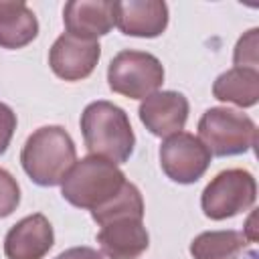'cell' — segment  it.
I'll return each mask as SVG.
<instances>
[{
	"label": "cell",
	"mask_w": 259,
	"mask_h": 259,
	"mask_svg": "<svg viewBox=\"0 0 259 259\" xmlns=\"http://www.w3.org/2000/svg\"><path fill=\"white\" fill-rule=\"evenodd\" d=\"M188 99L178 91H156L142 99L140 121L158 138H168L184 130L188 119Z\"/></svg>",
	"instance_id": "9"
},
{
	"label": "cell",
	"mask_w": 259,
	"mask_h": 259,
	"mask_svg": "<svg viewBox=\"0 0 259 259\" xmlns=\"http://www.w3.org/2000/svg\"><path fill=\"white\" fill-rule=\"evenodd\" d=\"M38 34V20L28 4L16 0H0V47L22 49L30 45Z\"/></svg>",
	"instance_id": "14"
},
{
	"label": "cell",
	"mask_w": 259,
	"mask_h": 259,
	"mask_svg": "<svg viewBox=\"0 0 259 259\" xmlns=\"http://www.w3.org/2000/svg\"><path fill=\"white\" fill-rule=\"evenodd\" d=\"M125 182V174L117 168V164L89 154L73 164L61 182V194L77 208L95 210L107 204Z\"/></svg>",
	"instance_id": "3"
},
{
	"label": "cell",
	"mask_w": 259,
	"mask_h": 259,
	"mask_svg": "<svg viewBox=\"0 0 259 259\" xmlns=\"http://www.w3.org/2000/svg\"><path fill=\"white\" fill-rule=\"evenodd\" d=\"M99 57L101 47L97 40L63 32L49 51V65L57 77L65 81H81L93 73Z\"/></svg>",
	"instance_id": "8"
},
{
	"label": "cell",
	"mask_w": 259,
	"mask_h": 259,
	"mask_svg": "<svg viewBox=\"0 0 259 259\" xmlns=\"http://www.w3.org/2000/svg\"><path fill=\"white\" fill-rule=\"evenodd\" d=\"M55 259H103V255L93 247H71L59 253Z\"/></svg>",
	"instance_id": "21"
},
{
	"label": "cell",
	"mask_w": 259,
	"mask_h": 259,
	"mask_svg": "<svg viewBox=\"0 0 259 259\" xmlns=\"http://www.w3.org/2000/svg\"><path fill=\"white\" fill-rule=\"evenodd\" d=\"M91 217H93V221L99 227L103 223L111 221V219H117V217H138V219H144V198H142V192L138 190L136 184L125 182L123 188L107 204L91 210Z\"/></svg>",
	"instance_id": "17"
},
{
	"label": "cell",
	"mask_w": 259,
	"mask_h": 259,
	"mask_svg": "<svg viewBox=\"0 0 259 259\" xmlns=\"http://www.w3.org/2000/svg\"><path fill=\"white\" fill-rule=\"evenodd\" d=\"M101 255L107 259H138L150 247V235L144 219L117 217L101 225L97 233Z\"/></svg>",
	"instance_id": "10"
},
{
	"label": "cell",
	"mask_w": 259,
	"mask_h": 259,
	"mask_svg": "<svg viewBox=\"0 0 259 259\" xmlns=\"http://www.w3.org/2000/svg\"><path fill=\"white\" fill-rule=\"evenodd\" d=\"M257 198V182L249 170L229 168L219 172L202 190V212L212 221H225L251 210Z\"/></svg>",
	"instance_id": "6"
},
{
	"label": "cell",
	"mask_w": 259,
	"mask_h": 259,
	"mask_svg": "<svg viewBox=\"0 0 259 259\" xmlns=\"http://www.w3.org/2000/svg\"><path fill=\"white\" fill-rule=\"evenodd\" d=\"M77 162V148L61 125H42L28 136L20 152L26 176L38 186H57Z\"/></svg>",
	"instance_id": "2"
},
{
	"label": "cell",
	"mask_w": 259,
	"mask_h": 259,
	"mask_svg": "<svg viewBox=\"0 0 259 259\" xmlns=\"http://www.w3.org/2000/svg\"><path fill=\"white\" fill-rule=\"evenodd\" d=\"M247 239L243 233L227 231H204L196 235L190 243L192 259H239L247 249Z\"/></svg>",
	"instance_id": "16"
},
{
	"label": "cell",
	"mask_w": 259,
	"mask_h": 259,
	"mask_svg": "<svg viewBox=\"0 0 259 259\" xmlns=\"http://www.w3.org/2000/svg\"><path fill=\"white\" fill-rule=\"evenodd\" d=\"M55 243L53 225L40 212L20 219L4 237L6 259H42Z\"/></svg>",
	"instance_id": "12"
},
{
	"label": "cell",
	"mask_w": 259,
	"mask_h": 259,
	"mask_svg": "<svg viewBox=\"0 0 259 259\" xmlns=\"http://www.w3.org/2000/svg\"><path fill=\"white\" fill-rule=\"evenodd\" d=\"M210 152L188 132L168 136L160 146L162 172L176 184H194L210 166Z\"/></svg>",
	"instance_id": "7"
},
{
	"label": "cell",
	"mask_w": 259,
	"mask_h": 259,
	"mask_svg": "<svg viewBox=\"0 0 259 259\" xmlns=\"http://www.w3.org/2000/svg\"><path fill=\"white\" fill-rule=\"evenodd\" d=\"M113 24L127 36L156 38L168 26V4L162 0L113 2Z\"/></svg>",
	"instance_id": "11"
},
{
	"label": "cell",
	"mask_w": 259,
	"mask_h": 259,
	"mask_svg": "<svg viewBox=\"0 0 259 259\" xmlns=\"http://www.w3.org/2000/svg\"><path fill=\"white\" fill-rule=\"evenodd\" d=\"M63 22L69 34L97 40L113 28L111 0H71L63 8Z\"/></svg>",
	"instance_id": "13"
},
{
	"label": "cell",
	"mask_w": 259,
	"mask_h": 259,
	"mask_svg": "<svg viewBox=\"0 0 259 259\" xmlns=\"http://www.w3.org/2000/svg\"><path fill=\"white\" fill-rule=\"evenodd\" d=\"M81 134L89 154L123 164L134 154L136 136L127 113L105 99L89 103L81 113Z\"/></svg>",
	"instance_id": "1"
},
{
	"label": "cell",
	"mask_w": 259,
	"mask_h": 259,
	"mask_svg": "<svg viewBox=\"0 0 259 259\" xmlns=\"http://www.w3.org/2000/svg\"><path fill=\"white\" fill-rule=\"evenodd\" d=\"M196 138L206 146L210 156H239L255 148L257 125L243 111L231 107H210L198 119Z\"/></svg>",
	"instance_id": "4"
},
{
	"label": "cell",
	"mask_w": 259,
	"mask_h": 259,
	"mask_svg": "<svg viewBox=\"0 0 259 259\" xmlns=\"http://www.w3.org/2000/svg\"><path fill=\"white\" fill-rule=\"evenodd\" d=\"M257 47H259V28H251L235 45V51H233L235 67L257 69V65H259V49Z\"/></svg>",
	"instance_id": "18"
},
{
	"label": "cell",
	"mask_w": 259,
	"mask_h": 259,
	"mask_svg": "<svg viewBox=\"0 0 259 259\" xmlns=\"http://www.w3.org/2000/svg\"><path fill=\"white\" fill-rule=\"evenodd\" d=\"M14 130H16V113L12 111L10 105L0 101V156L8 150Z\"/></svg>",
	"instance_id": "20"
},
{
	"label": "cell",
	"mask_w": 259,
	"mask_h": 259,
	"mask_svg": "<svg viewBox=\"0 0 259 259\" xmlns=\"http://www.w3.org/2000/svg\"><path fill=\"white\" fill-rule=\"evenodd\" d=\"M18 204H20V186L8 170L0 168V219L10 217Z\"/></svg>",
	"instance_id": "19"
},
{
	"label": "cell",
	"mask_w": 259,
	"mask_h": 259,
	"mask_svg": "<svg viewBox=\"0 0 259 259\" xmlns=\"http://www.w3.org/2000/svg\"><path fill=\"white\" fill-rule=\"evenodd\" d=\"M214 99L233 103L237 107H253L259 101V71L247 67H233L221 73L212 83Z\"/></svg>",
	"instance_id": "15"
},
{
	"label": "cell",
	"mask_w": 259,
	"mask_h": 259,
	"mask_svg": "<svg viewBox=\"0 0 259 259\" xmlns=\"http://www.w3.org/2000/svg\"><path fill=\"white\" fill-rule=\"evenodd\" d=\"M107 83L113 93L130 99H146L164 83V67L152 53L119 51L107 67Z\"/></svg>",
	"instance_id": "5"
}]
</instances>
